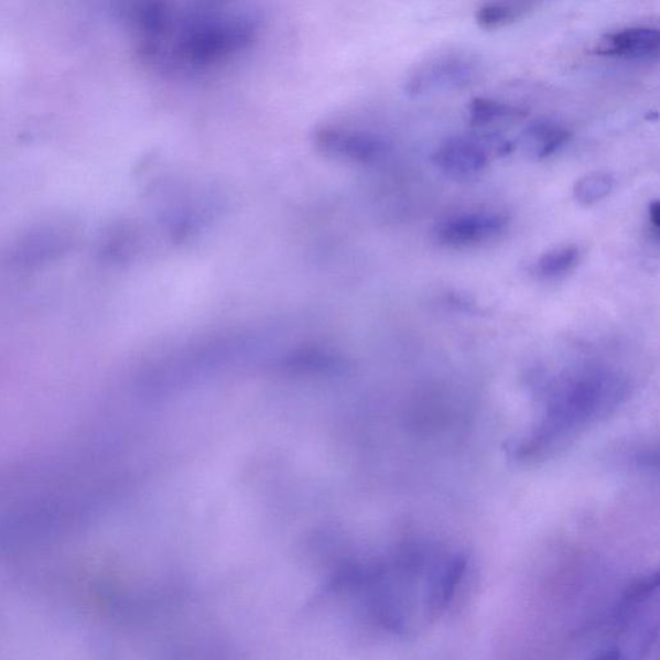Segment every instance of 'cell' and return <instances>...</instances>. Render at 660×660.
<instances>
[{"mask_svg":"<svg viewBox=\"0 0 660 660\" xmlns=\"http://www.w3.org/2000/svg\"><path fill=\"white\" fill-rule=\"evenodd\" d=\"M464 551L409 542L363 574L369 610L387 631L413 637L442 618L465 578Z\"/></svg>","mask_w":660,"mask_h":660,"instance_id":"1","label":"cell"},{"mask_svg":"<svg viewBox=\"0 0 660 660\" xmlns=\"http://www.w3.org/2000/svg\"><path fill=\"white\" fill-rule=\"evenodd\" d=\"M625 376L604 367L567 371L543 393L532 429L511 454L519 462L542 461L566 450L598 423L608 420L628 398Z\"/></svg>","mask_w":660,"mask_h":660,"instance_id":"2","label":"cell"},{"mask_svg":"<svg viewBox=\"0 0 660 660\" xmlns=\"http://www.w3.org/2000/svg\"><path fill=\"white\" fill-rule=\"evenodd\" d=\"M658 573L642 576L629 586L608 614L591 629L586 650L594 658H640L658 642Z\"/></svg>","mask_w":660,"mask_h":660,"instance_id":"3","label":"cell"},{"mask_svg":"<svg viewBox=\"0 0 660 660\" xmlns=\"http://www.w3.org/2000/svg\"><path fill=\"white\" fill-rule=\"evenodd\" d=\"M253 30L245 19L212 18L193 22L180 32L173 58L192 69H204L245 50L252 41Z\"/></svg>","mask_w":660,"mask_h":660,"instance_id":"4","label":"cell"},{"mask_svg":"<svg viewBox=\"0 0 660 660\" xmlns=\"http://www.w3.org/2000/svg\"><path fill=\"white\" fill-rule=\"evenodd\" d=\"M508 225L510 218L499 212H467L443 219L436 226L435 237L445 247H476L502 237Z\"/></svg>","mask_w":660,"mask_h":660,"instance_id":"5","label":"cell"},{"mask_svg":"<svg viewBox=\"0 0 660 660\" xmlns=\"http://www.w3.org/2000/svg\"><path fill=\"white\" fill-rule=\"evenodd\" d=\"M479 67L465 55H446L416 67L407 82V93L412 96L445 93L472 85Z\"/></svg>","mask_w":660,"mask_h":660,"instance_id":"6","label":"cell"},{"mask_svg":"<svg viewBox=\"0 0 660 660\" xmlns=\"http://www.w3.org/2000/svg\"><path fill=\"white\" fill-rule=\"evenodd\" d=\"M72 246V235L58 227H40L14 241L3 262L13 269H30L53 261Z\"/></svg>","mask_w":660,"mask_h":660,"instance_id":"7","label":"cell"},{"mask_svg":"<svg viewBox=\"0 0 660 660\" xmlns=\"http://www.w3.org/2000/svg\"><path fill=\"white\" fill-rule=\"evenodd\" d=\"M434 163L445 176L453 180H469L487 169L489 150L474 138L447 140L434 154Z\"/></svg>","mask_w":660,"mask_h":660,"instance_id":"8","label":"cell"},{"mask_svg":"<svg viewBox=\"0 0 660 660\" xmlns=\"http://www.w3.org/2000/svg\"><path fill=\"white\" fill-rule=\"evenodd\" d=\"M659 51L660 33L652 28H631L605 35L592 50L598 56L626 59L657 58Z\"/></svg>","mask_w":660,"mask_h":660,"instance_id":"9","label":"cell"},{"mask_svg":"<svg viewBox=\"0 0 660 660\" xmlns=\"http://www.w3.org/2000/svg\"><path fill=\"white\" fill-rule=\"evenodd\" d=\"M318 142L329 151L358 159L363 162L376 161L381 158L387 150L386 142L376 136L366 133H350L340 131V129H323L317 134Z\"/></svg>","mask_w":660,"mask_h":660,"instance_id":"10","label":"cell"},{"mask_svg":"<svg viewBox=\"0 0 660 660\" xmlns=\"http://www.w3.org/2000/svg\"><path fill=\"white\" fill-rule=\"evenodd\" d=\"M571 139L565 128L550 121H538L526 128L520 138V147L530 158L543 161L555 154Z\"/></svg>","mask_w":660,"mask_h":660,"instance_id":"11","label":"cell"},{"mask_svg":"<svg viewBox=\"0 0 660 660\" xmlns=\"http://www.w3.org/2000/svg\"><path fill=\"white\" fill-rule=\"evenodd\" d=\"M580 261V249L573 246L549 250L535 262V274L552 280L565 277Z\"/></svg>","mask_w":660,"mask_h":660,"instance_id":"12","label":"cell"},{"mask_svg":"<svg viewBox=\"0 0 660 660\" xmlns=\"http://www.w3.org/2000/svg\"><path fill=\"white\" fill-rule=\"evenodd\" d=\"M613 188L614 178L609 173H589L576 182L574 197L581 206L589 207L605 199L613 192Z\"/></svg>","mask_w":660,"mask_h":660,"instance_id":"13","label":"cell"},{"mask_svg":"<svg viewBox=\"0 0 660 660\" xmlns=\"http://www.w3.org/2000/svg\"><path fill=\"white\" fill-rule=\"evenodd\" d=\"M469 121L475 127L495 123L497 120L518 118L522 111L504 102L488 100V98H476L468 108Z\"/></svg>","mask_w":660,"mask_h":660,"instance_id":"14","label":"cell"},{"mask_svg":"<svg viewBox=\"0 0 660 660\" xmlns=\"http://www.w3.org/2000/svg\"><path fill=\"white\" fill-rule=\"evenodd\" d=\"M518 18V11L506 4L484 6L476 14V22L482 29H499Z\"/></svg>","mask_w":660,"mask_h":660,"instance_id":"15","label":"cell"},{"mask_svg":"<svg viewBox=\"0 0 660 660\" xmlns=\"http://www.w3.org/2000/svg\"><path fill=\"white\" fill-rule=\"evenodd\" d=\"M649 216L652 227L658 231L660 226V206L659 202H652L649 208Z\"/></svg>","mask_w":660,"mask_h":660,"instance_id":"16","label":"cell"}]
</instances>
